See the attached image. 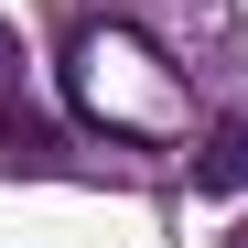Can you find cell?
Here are the masks:
<instances>
[{"label":"cell","instance_id":"6da1fadb","mask_svg":"<svg viewBox=\"0 0 248 248\" xmlns=\"http://www.w3.org/2000/svg\"><path fill=\"white\" fill-rule=\"evenodd\" d=\"M65 97L108 140H173L184 130V76L162 65V44L130 32V22H87L65 44Z\"/></svg>","mask_w":248,"mask_h":248},{"label":"cell","instance_id":"7a4b0ae2","mask_svg":"<svg viewBox=\"0 0 248 248\" xmlns=\"http://www.w3.org/2000/svg\"><path fill=\"white\" fill-rule=\"evenodd\" d=\"M0 151H22V162H54V119L22 97V32L0 22Z\"/></svg>","mask_w":248,"mask_h":248},{"label":"cell","instance_id":"3957f363","mask_svg":"<svg viewBox=\"0 0 248 248\" xmlns=\"http://www.w3.org/2000/svg\"><path fill=\"white\" fill-rule=\"evenodd\" d=\"M194 194H248V108L205 119V140H194Z\"/></svg>","mask_w":248,"mask_h":248},{"label":"cell","instance_id":"277c9868","mask_svg":"<svg viewBox=\"0 0 248 248\" xmlns=\"http://www.w3.org/2000/svg\"><path fill=\"white\" fill-rule=\"evenodd\" d=\"M237 248H248V227H237Z\"/></svg>","mask_w":248,"mask_h":248}]
</instances>
